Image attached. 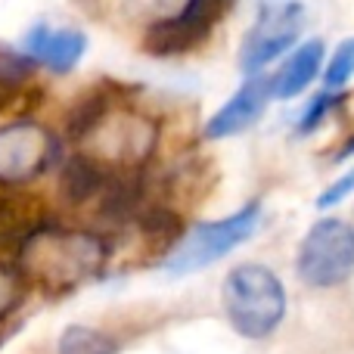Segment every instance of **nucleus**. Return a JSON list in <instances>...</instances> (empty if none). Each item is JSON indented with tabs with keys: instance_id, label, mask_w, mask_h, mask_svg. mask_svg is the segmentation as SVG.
I'll return each instance as SVG.
<instances>
[{
	"instance_id": "f257e3e1",
	"label": "nucleus",
	"mask_w": 354,
	"mask_h": 354,
	"mask_svg": "<svg viewBox=\"0 0 354 354\" xmlns=\"http://www.w3.org/2000/svg\"><path fill=\"white\" fill-rule=\"evenodd\" d=\"M230 326L245 339H268L286 317V292L277 274L264 264H239L221 289Z\"/></svg>"
},
{
	"instance_id": "f03ea898",
	"label": "nucleus",
	"mask_w": 354,
	"mask_h": 354,
	"mask_svg": "<svg viewBox=\"0 0 354 354\" xmlns=\"http://www.w3.org/2000/svg\"><path fill=\"white\" fill-rule=\"evenodd\" d=\"M258 221H261V205H245L236 214L221 221H205V224H196L187 236L171 249V255L165 258V270L168 274H196V270L214 264L218 258L230 255L239 243L255 233Z\"/></svg>"
},
{
	"instance_id": "7ed1b4c3",
	"label": "nucleus",
	"mask_w": 354,
	"mask_h": 354,
	"mask_svg": "<svg viewBox=\"0 0 354 354\" xmlns=\"http://www.w3.org/2000/svg\"><path fill=\"white\" fill-rule=\"evenodd\" d=\"M299 277L314 289H333L354 274V227L324 218L305 233L299 245Z\"/></svg>"
},
{
	"instance_id": "20e7f679",
	"label": "nucleus",
	"mask_w": 354,
	"mask_h": 354,
	"mask_svg": "<svg viewBox=\"0 0 354 354\" xmlns=\"http://www.w3.org/2000/svg\"><path fill=\"white\" fill-rule=\"evenodd\" d=\"M103 261V249L97 239L81 233H37L25 243V264L47 283H78L93 274Z\"/></svg>"
},
{
	"instance_id": "39448f33",
	"label": "nucleus",
	"mask_w": 354,
	"mask_h": 354,
	"mask_svg": "<svg viewBox=\"0 0 354 354\" xmlns=\"http://www.w3.org/2000/svg\"><path fill=\"white\" fill-rule=\"evenodd\" d=\"M305 31V10L292 0L286 3H274V6H264L261 19L252 25V31L245 35L243 50H239V68L245 75H255L261 72L264 66L283 56L299 35Z\"/></svg>"
},
{
	"instance_id": "423d86ee",
	"label": "nucleus",
	"mask_w": 354,
	"mask_h": 354,
	"mask_svg": "<svg viewBox=\"0 0 354 354\" xmlns=\"http://www.w3.org/2000/svg\"><path fill=\"white\" fill-rule=\"evenodd\" d=\"M53 159V137L35 122H12L0 128V183H25Z\"/></svg>"
},
{
	"instance_id": "0eeeda50",
	"label": "nucleus",
	"mask_w": 354,
	"mask_h": 354,
	"mask_svg": "<svg viewBox=\"0 0 354 354\" xmlns=\"http://www.w3.org/2000/svg\"><path fill=\"white\" fill-rule=\"evenodd\" d=\"M270 78H249L218 112L212 115L208 122L205 134L212 140H221V137H233V134H243L249 131L258 118L264 115L270 103Z\"/></svg>"
},
{
	"instance_id": "6e6552de",
	"label": "nucleus",
	"mask_w": 354,
	"mask_h": 354,
	"mask_svg": "<svg viewBox=\"0 0 354 354\" xmlns=\"http://www.w3.org/2000/svg\"><path fill=\"white\" fill-rule=\"evenodd\" d=\"M87 50V37L75 28H50V25H35L25 35V53L35 62L47 66L50 72L66 75L81 62Z\"/></svg>"
},
{
	"instance_id": "1a4fd4ad",
	"label": "nucleus",
	"mask_w": 354,
	"mask_h": 354,
	"mask_svg": "<svg viewBox=\"0 0 354 354\" xmlns=\"http://www.w3.org/2000/svg\"><path fill=\"white\" fill-rule=\"evenodd\" d=\"M320 62H324V41H305L301 47H295L289 53V59L277 68V75L270 78V97L274 100H292L299 97L305 87H311V81L317 78Z\"/></svg>"
},
{
	"instance_id": "9d476101",
	"label": "nucleus",
	"mask_w": 354,
	"mask_h": 354,
	"mask_svg": "<svg viewBox=\"0 0 354 354\" xmlns=\"http://www.w3.org/2000/svg\"><path fill=\"white\" fill-rule=\"evenodd\" d=\"M118 345L91 326H68L59 336V354H115Z\"/></svg>"
},
{
	"instance_id": "9b49d317",
	"label": "nucleus",
	"mask_w": 354,
	"mask_h": 354,
	"mask_svg": "<svg viewBox=\"0 0 354 354\" xmlns=\"http://www.w3.org/2000/svg\"><path fill=\"white\" fill-rule=\"evenodd\" d=\"M324 78H326V87H342L354 78V37H348V41H342L336 47Z\"/></svg>"
},
{
	"instance_id": "f8f14e48",
	"label": "nucleus",
	"mask_w": 354,
	"mask_h": 354,
	"mask_svg": "<svg viewBox=\"0 0 354 354\" xmlns=\"http://www.w3.org/2000/svg\"><path fill=\"white\" fill-rule=\"evenodd\" d=\"M19 292H22V286H19V277L12 274L6 264H0V317H6V314L16 308Z\"/></svg>"
},
{
	"instance_id": "ddd939ff",
	"label": "nucleus",
	"mask_w": 354,
	"mask_h": 354,
	"mask_svg": "<svg viewBox=\"0 0 354 354\" xmlns=\"http://www.w3.org/2000/svg\"><path fill=\"white\" fill-rule=\"evenodd\" d=\"M351 193H354V168H351V171H345L336 183H333V187H326L324 193H320L317 208H333V205H339V202H342L345 196H351Z\"/></svg>"
},
{
	"instance_id": "4468645a",
	"label": "nucleus",
	"mask_w": 354,
	"mask_h": 354,
	"mask_svg": "<svg viewBox=\"0 0 354 354\" xmlns=\"http://www.w3.org/2000/svg\"><path fill=\"white\" fill-rule=\"evenodd\" d=\"M330 103H333V97L330 93H320V97H314V103L305 109V115H301V124H299V131L305 134V131H311L314 124L320 122V115H324L326 109H330Z\"/></svg>"
},
{
	"instance_id": "2eb2a0df",
	"label": "nucleus",
	"mask_w": 354,
	"mask_h": 354,
	"mask_svg": "<svg viewBox=\"0 0 354 354\" xmlns=\"http://www.w3.org/2000/svg\"><path fill=\"white\" fill-rule=\"evenodd\" d=\"M345 156H354V140H351V143H348V147H345V149H342V153H339V159H345Z\"/></svg>"
},
{
	"instance_id": "dca6fc26",
	"label": "nucleus",
	"mask_w": 354,
	"mask_h": 354,
	"mask_svg": "<svg viewBox=\"0 0 354 354\" xmlns=\"http://www.w3.org/2000/svg\"><path fill=\"white\" fill-rule=\"evenodd\" d=\"M277 3V0H264V6H274Z\"/></svg>"
}]
</instances>
